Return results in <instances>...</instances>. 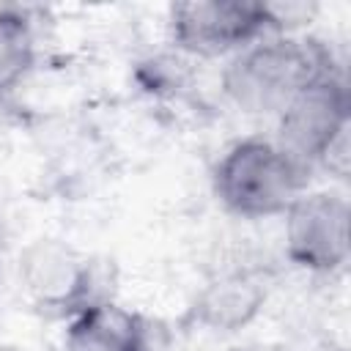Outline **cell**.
<instances>
[{
	"instance_id": "cell-5",
	"label": "cell",
	"mask_w": 351,
	"mask_h": 351,
	"mask_svg": "<svg viewBox=\"0 0 351 351\" xmlns=\"http://www.w3.org/2000/svg\"><path fill=\"white\" fill-rule=\"evenodd\" d=\"M285 255L304 271L332 274L348 263L351 208L337 192H302L285 208Z\"/></svg>"
},
{
	"instance_id": "cell-10",
	"label": "cell",
	"mask_w": 351,
	"mask_h": 351,
	"mask_svg": "<svg viewBox=\"0 0 351 351\" xmlns=\"http://www.w3.org/2000/svg\"><path fill=\"white\" fill-rule=\"evenodd\" d=\"M0 351H25V348H16V346H0Z\"/></svg>"
},
{
	"instance_id": "cell-2",
	"label": "cell",
	"mask_w": 351,
	"mask_h": 351,
	"mask_svg": "<svg viewBox=\"0 0 351 351\" xmlns=\"http://www.w3.org/2000/svg\"><path fill=\"white\" fill-rule=\"evenodd\" d=\"M307 167L288 156L269 137L236 140L214 165L211 186L225 211L241 219L285 214L304 192Z\"/></svg>"
},
{
	"instance_id": "cell-4",
	"label": "cell",
	"mask_w": 351,
	"mask_h": 351,
	"mask_svg": "<svg viewBox=\"0 0 351 351\" xmlns=\"http://www.w3.org/2000/svg\"><path fill=\"white\" fill-rule=\"evenodd\" d=\"M170 38L178 49L214 58L239 52L269 30H280L277 5L244 0H189L170 5Z\"/></svg>"
},
{
	"instance_id": "cell-6",
	"label": "cell",
	"mask_w": 351,
	"mask_h": 351,
	"mask_svg": "<svg viewBox=\"0 0 351 351\" xmlns=\"http://www.w3.org/2000/svg\"><path fill=\"white\" fill-rule=\"evenodd\" d=\"M19 280L38 310L63 318L96 299H104L93 293V266L88 258L58 239H36L22 250Z\"/></svg>"
},
{
	"instance_id": "cell-8",
	"label": "cell",
	"mask_w": 351,
	"mask_h": 351,
	"mask_svg": "<svg viewBox=\"0 0 351 351\" xmlns=\"http://www.w3.org/2000/svg\"><path fill=\"white\" fill-rule=\"evenodd\" d=\"M263 302H266V282L258 274L236 271V274H225L217 282H211L200 293L195 313L200 324L211 329L233 332L250 324L263 307Z\"/></svg>"
},
{
	"instance_id": "cell-3",
	"label": "cell",
	"mask_w": 351,
	"mask_h": 351,
	"mask_svg": "<svg viewBox=\"0 0 351 351\" xmlns=\"http://www.w3.org/2000/svg\"><path fill=\"white\" fill-rule=\"evenodd\" d=\"M348 115L351 99L337 69L315 77L277 115L274 143L302 167L324 165L346 178L348 173Z\"/></svg>"
},
{
	"instance_id": "cell-7",
	"label": "cell",
	"mask_w": 351,
	"mask_h": 351,
	"mask_svg": "<svg viewBox=\"0 0 351 351\" xmlns=\"http://www.w3.org/2000/svg\"><path fill=\"white\" fill-rule=\"evenodd\" d=\"M66 351H154L151 329L143 315L96 299L66 318Z\"/></svg>"
},
{
	"instance_id": "cell-1",
	"label": "cell",
	"mask_w": 351,
	"mask_h": 351,
	"mask_svg": "<svg viewBox=\"0 0 351 351\" xmlns=\"http://www.w3.org/2000/svg\"><path fill=\"white\" fill-rule=\"evenodd\" d=\"M332 69V52L315 38L263 36L230 58L222 88L244 112L280 115L302 88Z\"/></svg>"
},
{
	"instance_id": "cell-9",
	"label": "cell",
	"mask_w": 351,
	"mask_h": 351,
	"mask_svg": "<svg viewBox=\"0 0 351 351\" xmlns=\"http://www.w3.org/2000/svg\"><path fill=\"white\" fill-rule=\"evenodd\" d=\"M36 63V33L27 14L16 5L0 8V90L19 85Z\"/></svg>"
}]
</instances>
